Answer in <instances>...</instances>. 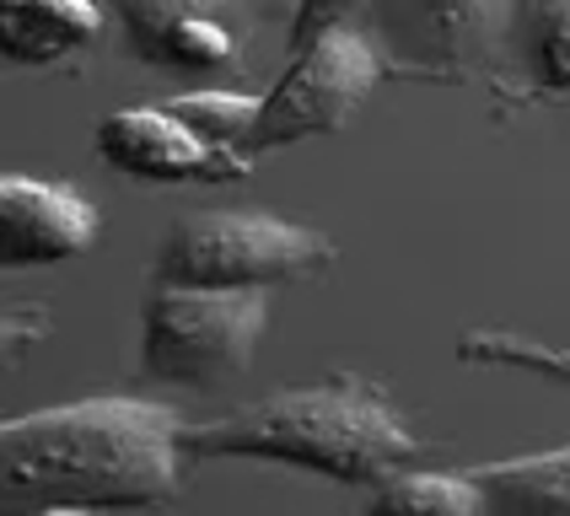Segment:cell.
Masks as SVG:
<instances>
[{
  "instance_id": "1",
  "label": "cell",
  "mask_w": 570,
  "mask_h": 516,
  "mask_svg": "<svg viewBox=\"0 0 570 516\" xmlns=\"http://www.w3.org/2000/svg\"><path fill=\"white\" fill-rule=\"evenodd\" d=\"M189 419L157 398H76L0 419V516L157 512L184 495Z\"/></svg>"
},
{
  "instance_id": "2",
  "label": "cell",
  "mask_w": 570,
  "mask_h": 516,
  "mask_svg": "<svg viewBox=\"0 0 570 516\" xmlns=\"http://www.w3.org/2000/svg\"><path fill=\"white\" fill-rule=\"evenodd\" d=\"M184 452L194 463L254 457L334 484H382L387 474L410 468L425 447L387 387L355 371H334L323 383L285 387L248 409L189 425Z\"/></svg>"
},
{
  "instance_id": "3",
  "label": "cell",
  "mask_w": 570,
  "mask_h": 516,
  "mask_svg": "<svg viewBox=\"0 0 570 516\" xmlns=\"http://www.w3.org/2000/svg\"><path fill=\"white\" fill-rule=\"evenodd\" d=\"M517 17L522 0H372L361 28L377 43L387 81H484L507 92Z\"/></svg>"
},
{
  "instance_id": "4",
  "label": "cell",
  "mask_w": 570,
  "mask_h": 516,
  "mask_svg": "<svg viewBox=\"0 0 570 516\" xmlns=\"http://www.w3.org/2000/svg\"><path fill=\"white\" fill-rule=\"evenodd\" d=\"M334 237L269 210H189L157 242V280L269 290L313 280L334 264Z\"/></svg>"
},
{
  "instance_id": "5",
  "label": "cell",
  "mask_w": 570,
  "mask_h": 516,
  "mask_svg": "<svg viewBox=\"0 0 570 516\" xmlns=\"http://www.w3.org/2000/svg\"><path fill=\"white\" fill-rule=\"evenodd\" d=\"M269 328V296L232 286H173L157 280L140 318V377L161 387L237 383Z\"/></svg>"
},
{
  "instance_id": "6",
  "label": "cell",
  "mask_w": 570,
  "mask_h": 516,
  "mask_svg": "<svg viewBox=\"0 0 570 516\" xmlns=\"http://www.w3.org/2000/svg\"><path fill=\"white\" fill-rule=\"evenodd\" d=\"M382 76H387L382 54L361 22L323 32L317 43H307L291 60V70H285L281 81L264 92L254 129L243 135L237 151L254 161L264 151H281V146H296V140L345 129Z\"/></svg>"
},
{
  "instance_id": "7",
  "label": "cell",
  "mask_w": 570,
  "mask_h": 516,
  "mask_svg": "<svg viewBox=\"0 0 570 516\" xmlns=\"http://www.w3.org/2000/svg\"><path fill=\"white\" fill-rule=\"evenodd\" d=\"M285 6L291 0H114V17L135 60L184 76H237Z\"/></svg>"
},
{
  "instance_id": "8",
  "label": "cell",
  "mask_w": 570,
  "mask_h": 516,
  "mask_svg": "<svg viewBox=\"0 0 570 516\" xmlns=\"http://www.w3.org/2000/svg\"><path fill=\"white\" fill-rule=\"evenodd\" d=\"M97 157L140 183H237L254 161L243 151L210 146L167 102L161 108H119L97 125Z\"/></svg>"
},
{
  "instance_id": "9",
  "label": "cell",
  "mask_w": 570,
  "mask_h": 516,
  "mask_svg": "<svg viewBox=\"0 0 570 516\" xmlns=\"http://www.w3.org/2000/svg\"><path fill=\"white\" fill-rule=\"evenodd\" d=\"M97 242V205L76 183L0 172V269L65 264Z\"/></svg>"
},
{
  "instance_id": "10",
  "label": "cell",
  "mask_w": 570,
  "mask_h": 516,
  "mask_svg": "<svg viewBox=\"0 0 570 516\" xmlns=\"http://www.w3.org/2000/svg\"><path fill=\"white\" fill-rule=\"evenodd\" d=\"M511 60L507 108L570 97V0H522Z\"/></svg>"
},
{
  "instance_id": "11",
  "label": "cell",
  "mask_w": 570,
  "mask_h": 516,
  "mask_svg": "<svg viewBox=\"0 0 570 516\" xmlns=\"http://www.w3.org/2000/svg\"><path fill=\"white\" fill-rule=\"evenodd\" d=\"M97 32H102L97 0H17L0 6V60L55 64L97 43Z\"/></svg>"
},
{
  "instance_id": "12",
  "label": "cell",
  "mask_w": 570,
  "mask_h": 516,
  "mask_svg": "<svg viewBox=\"0 0 570 516\" xmlns=\"http://www.w3.org/2000/svg\"><path fill=\"white\" fill-rule=\"evenodd\" d=\"M469 474L479 479L490 512H517V516L570 512V447L528 452V457H507V463H479Z\"/></svg>"
},
{
  "instance_id": "13",
  "label": "cell",
  "mask_w": 570,
  "mask_h": 516,
  "mask_svg": "<svg viewBox=\"0 0 570 516\" xmlns=\"http://www.w3.org/2000/svg\"><path fill=\"white\" fill-rule=\"evenodd\" d=\"M372 512L377 516H479L490 512L479 479L463 468V474H387V479L372 489Z\"/></svg>"
},
{
  "instance_id": "14",
  "label": "cell",
  "mask_w": 570,
  "mask_h": 516,
  "mask_svg": "<svg viewBox=\"0 0 570 516\" xmlns=\"http://www.w3.org/2000/svg\"><path fill=\"white\" fill-rule=\"evenodd\" d=\"M458 360H469V366H511V371H533V377L570 383L566 345H539V339L507 334V328H474V334H463L458 339Z\"/></svg>"
},
{
  "instance_id": "15",
  "label": "cell",
  "mask_w": 570,
  "mask_h": 516,
  "mask_svg": "<svg viewBox=\"0 0 570 516\" xmlns=\"http://www.w3.org/2000/svg\"><path fill=\"white\" fill-rule=\"evenodd\" d=\"M258 102H264V97H254V92L205 87V92H178L167 108H173V113H178L189 129H199L210 146L237 151V146H243V135H248V129H254V119H258Z\"/></svg>"
},
{
  "instance_id": "16",
  "label": "cell",
  "mask_w": 570,
  "mask_h": 516,
  "mask_svg": "<svg viewBox=\"0 0 570 516\" xmlns=\"http://www.w3.org/2000/svg\"><path fill=\"white\" fill-rule=\"evenodd\" d=\"M366 6H372V0H296V11H291V22H285V49L302 54V49L317 43L323 32L361 22Z\"/></svg>"
},
{
  "instance_id": "17",
  "label": "cell",
  "mask_w": 570,
  "mask_h": 516,
  "mask_svg": "<svg viewBox=\"0 0 570 516\" xmlns=\"http://www.w3.org/2000/svg\"><path fill=\"white\" fill-rule=\"evenodd\" d=\"M49 334V307H6L0 312V371H11Z\"/></svg>"
},
{
  "instance_id": "18",
  "label": "cell",
  "mask_w": 570,
  "mask_h": 516,
  "mask_svg": "<svg viewBox=\"0 0 570 516\" xmlns=\"http://www.w3.org/2000/svg\"><path fill=\"white\" fill-rule=\"evenodd\" d=\"M0 6H17V0H0Z\"/></svg>"
}]
</instances>
